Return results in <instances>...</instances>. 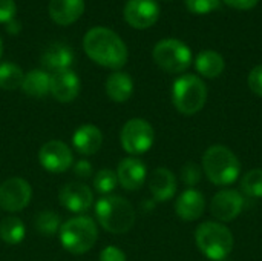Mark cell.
Returning <instances> with one entry per match:
<instances>
[{
  "instance_id": "4fadbf2b",
  "label": "cell",
  "mask_w": 262,
  "mask_h": 261,
  "mask_svg": "<svg viewBox=\"0 0 262 261\" xmlns=\"http://www.w3.org/2000/svg\"><path fill=\"white\" fill-rule=\"evenodd\" d=\"M60 205L72 214H84L94 203V194L83 183H69L58 194Z\"/></svg>"
},
{
  "instance_id": "ba28073f",
  "label": "cell",
  "mask_w": 262,
  "mask_h": 261,
  "mask_svg": "<svg viewBox=\"0 0 262 261\" xmlns=\"http://www.w3.org/2000/svg\"><path fill=\"white\" fill-rule=\"evenodd\" d=\"M120 142L123 149L130 155H141L147 152L155 142V131L144 118H130L124 123Z\"/></svg>"
},
{
  "instance_id": "484cf974",
  "label": "cell",
  "mask_w": 262,
  "mask_h": 261,
  "mask_svg": "<svg viewBox=\"0 0 262 261\" xmlns=\"http://www.w3.org/2000/svg\"><path fill=\"white\" fill-rule=\"evenodd\" d=\"M34 228L43 235V237H52L55 235L61 225H60V217L54 211H41L35 215L34 218Z\"/></svg>"
},
{
  "instance_id": "f1b7e54d",
  "label": "cell",
  "mask_w": 262,
  "mask_h": 261,
  "mask_svg": "<svg viewBox=\"0 0 262 261\" xmlns=\"http://www.w3.org/2000/svg\"><path fill=\"white\" fill-rule=\"evenodd\" d=\"M220 0H186V6L193 14H209L220 8Z\"/></svg>"
},
{
  "instance_id": "7c38bea8",
  "label": "cell",
  "mask_w": 262,
  "mask_h": 261,
  "mask_svg": "<svg viewBox=\"0 0 262 261\" xmlns=\"http://www.w3.org/2000/svg\"><path fill=\"white\" fill-rule=\"evenodd\" d=\"M160 6L157 0H127L124 6V18L135 29H146L157 23Z\"/></svg>"
},
{
  "instance_id": "836d02e7",
  "label": "cell",
  "mask_w": 262,
  "mask_h": 261,
  "mask_svg": "<svg viewBox=\"0 0 262 261\" xmlns=\"http://www.w3.org/2000/svg\"><path fill=\"white\" fill-rule=\"evenodd\" d=\"M74 174L80 178H88L94 174V168L88 160H78L72 165Z\"/></svg>"
},
{
  "instance_id": "6da1fadb",
  "label": "cell",
  "mask_w": 262,
  "mask_h": 261,
  "mask_svg": "<svg viewBox=\"0 0 262 261\" xmlns=\"http://www.w3.org/2000/svg\"><path fill=\"white\" fill-rule=\"evenodd\" d=\"M83 49L92 62L109 69H121L127 62L124 42L117 32L104 26H95L86 32Z\"/></svg>"
},
{
  "instance_id": "44dd1931",
  "label": "cell",
  "mask_w": 262,
  "mask_h": 261,
  "mask_svg": "<svg viewBox=\"0 0 262 261\" xmlns=\"http://www.w3.org/2000/svg\"><path fill=\"white\" fill-rule=\"evenodd\" d=\"M106 94L115 103L127 102L134 94V82L132 77L126 72L115 71L106 80Z\"/></svg>"
},
{
  "instance_id": "e0dca14e",
  "label": "cell",
  "mask_w": 262,
  "mask_h": 261,
  "mask_svg": "<svg viewBox=\"0 0 262 261\" xmlns=\"http://www.w3.org/2000/svg\"><path fill=\"white\" fill-rule=\"evenodd\" d=\"M149 191L157 202H169L177 194L175 174L167 168H157L149 177Z\"/></svg>"
},
{
  "instance_id": "d6a6232c",
  "label": "cell",
  "mask_w": 262,
  "mask_h": 261,
  "mask_svg": "<svg viewBox=\"0 0 262 261\" xmlns=\"http://www.w3.org/2000/svg\"><path fill=\"white\" fill-rule=\"evenodd\" d=\"M100 261H126V254L117 246H106L100 252Z\"/></svg>"
},
{
  "instance_id": "3957f363",
  "label": "cell",
  "mask_w": 262,
  "mask_h": 261,
  "mask_svg": "<svg viewBox=\"0 0 262 261\" xmlns=\"http://www.w3.org/2000/svg\"><path fill=\"white\" fill-rule=\"evenodd\" d=\"M95 217L100 226L111 234H126L135 223L134 206L120 195H104L95 203Z\"/></svg>"
},
{
  "instance_id": "5bb4252c",
  "label": "cell",
  "mask_w": 262,
  "mask_h": 261,
  "mask_svg": "<svg viewBox=\"0 0 262 261\" xmlns=\"http://www.w3.org/2000/svg\"><path fill=\"white\" fill-rule=\"evenodd\" d=\"M115 174H117L118 185H121L123 189L126 191H138L147 178L146 165L135 157L123 158Z\"/></svg>"
},
{
  "instance_id": "1f68e13d",
  "label": "cell",
  "mask_w": 262,
  "mask_h": 261,
  "mask_svg": "<svg viewBox=\"0 0 262 261\" xmlns=\"http://www.w3.org/2000/svg\"><path fill=\"white\" fill-rule=\"evenodd\" d=\"M15 2L14 0H0V23H8L15 17Z\"/></svg>"
},
{
  "instance_id": "30bf717a",
  "label": "cell",
  "mask_w": 262,
  "mask_h": 261,
  "mask_svg": "<svg viewBox=\"0 0 262 261\" xmlns=\"http://www.w3.org/2000/svg\"><path fill=\"white\" fill-rule=\"evenodd\" d=\"M38 162L51 174H61L66 172L74 165V155L71 148L60 142L51 140L45 143L38 151Z\"/></svg>"
},
{
  "instance_id": "277c9868",
  "label": "cell",
  "mask_w": 262,
  "mask_h": 261,
  "mask_svg": "<svg viewBox=\"0 0 262 261\" xmlns=\"http://www.w3.org/2000/svg\"><path fill=\"white\" fill-rule=\"evenodd\" d=\"M61 246L74 254L81 255L89 252L98 240L97 223L88 215H77L61 225L58 231Z\"/></svg>"
},
{
  "instance_id": "2e32d148",
  "label": "cell",
  "mask_w": 262,
  "mask_h": 261,
  "mask_svg": "<svg viewBox=\"0 0 262 261\" xmlns=\"http://www.w3.org/2000/svg\"><path fill=\"white\" fill-rule=\"evenodd\" d=\"M206 200L204 195L190 188L186 189L175 202V214L184 222H195L204 214Z\"/></svg>"
},
{
  "instance_id": "9c48e42d",
  "label": "cell",
  "mask_w": 262,
  "mask_h": 261,
  "mask_svg": "<svg viewBox=\"0 0 262 261\" xmlns=\"http://www.w3.org/2000/svg\"><path fill=\"white\" fill-rule=\"evenodd\" d=\"M32 198L31 185L20 177H12L0 185V209L9 214L23 211Z\"/></svg>"
},
{
  "instance_id": "8fae6325",
  "label": "cell",
  "mask_w": 262,
  "mask_h": 261,
  "mask_svg": "<svg viewBox=\"0 0 262 261\" xmlns=\"http://www.w3.org/2000/svg\"><path fill=\"white\" fill-rule=\"evenodd\" d=\"M244 209V197L235 189H223L216 192L210 202L212 215L223 223L235 220Z\"/></svg>"
},
{
  "instance_id": "cb8c5ba5",
  "label": "cell",
  "mask_w": 262,
  "mask_h": 261,
  "mask_svg": "<svg viewBox=\"0 0 262 261\" xmlns=\"http://www.w3.org/2000/svg\"><path fill=\"white\" fill-rule=\"evenodd\" d=\"M26 235L23 222L17 217H6L0 222V238L6 245H18Z\"/></svg>"
},
{
  "instance_id": "603a6c76",
  "label": "cell",
  "mask_w": 262,
  "mask_h": 261,
  "mask_svg": "<svg viewBox=\"0 0 262 261\" xmlns=\"http://www.w3.org/2000/svg\"><path fill=\"white\" fill-rule=\"evenodd\" d=\"M195 66H196V71L203 77L216 78L223 74V71L226 68V62L220 52L207 49V51H203L198 54V57L195 60Z\"/></svg>"
},
{
  "instance_id": "74e56055",
  "label": "cell",
  "mask_w": 262,
  "mask_h": 261,
  "mask_svg": "<svg viewBox=\"0 0 262 261\" xmlns=\"http://www.w3.org/2000/svg\"><path fill=\"white\" fill-rule=\"evenodd\" d=\"M223 261H230V260H223Z\"/></svg>"
},
{
  "instance_id": "4dcf8cb0",
  "label": "cell",
  "mask_w": 262,
  "mask_h": 261,
  "mask_svg": "<svg viewBox=\"0 0 262 261\" xmlns=\"http://www.w3.org/2000/svg\"><path fill=\"white\" fill-rule=\"evenodd\" d=\"M200 177H201V172L196 168V165H193V163H187L181 171V178L187 186L196 185L200 182Z\"/></svg>"
},
{
  "instance_id": "ffe728a7",
  "label": "cell",
  "mask_w": 262,
  "mask_h": 261,
  "mask_svg": "<svg viewBox=\"0 0 262 261\" xmlns=\"http://www.w3.org/2000/svg\"><path fill=\"white\" fill-rule=\"evenodd\" d=\"M74 63V52L69 46L63 43L51 45L41 55V65L46 71L54 74L69 71Z\"/></svg>"
},
{
  "instance_id": "f546056e",
  "label": "cell",
  "mask_w": 262,
  "mask_h": 261,
  "mask_svg": "<svg viewBox=\"0 0 262 261\" xmlns=\"http://www.w3.org/2000/svg\"><path fill=\"white\" fill-rule=\"evenodd\" d=\"M249 88L252 89L253 94H256L258 97H262V65L255 66L247 78Z\"/></svg>"
},
{
  "instance_id": "ac0fdd59",
  "label": "cell",
  "mask_w": 262,
  "mask_h": 261,
  "mask_svg": "<svg viewBox=\"0 0 262 261\" xmlns=\"http://www.w3.org/2000/svg\"><path fill=\"white\" fill-rule=\"evenodd\" d=\"M51 18L61 26L72 25L84 12V0H49Z\"/></svg>"
},
{
  "instance_id": "9a60e30c",
  "label": "cell",
  "mask_w": 262,
  "mask_h": 261,
  "mask_svg": "<svg viewBox=\"0 0 262 261\" xmlns=\"http://www.w3.org/2000/svg\"><path fill=\"white\" fill-rule=\"evenodd\" d=\"M80 78L74 71H63L51 75V95L60 103L74 102L80 94Z\"/></svg>"
},
{
  "instance_id": "8d00e7d4",
  "label": "cell",
  "mask_w": 262,
  "mask_h": 261,
  "mask_svg": "<svg viewBox=\"0 0 262 261\" xmlns=\"http://www.w3.org/2000/svg\"><path fill=\"white\" fill-rule=\"evenodd\" d=\"M2 54H3V42L0 38V58H2Z\"/></svg>"
},
{
  "instance_id": "4316f807",
  "label": "cell",
  "mask_w": 262,
  "mask_h": 261,
  "mask_svg": "<svg viewBox=\"0 0 262 261\" xmlns=\"http://www.w3.org/2000/svg\"><path fill=\"white\" fill-rule=\"evenodd\" d=\"M241 189L250 198H262V169H252L244 174Z\"/></svg>"
},
{
  "instance_id": "d6986e66",
  "label": "cell",
  "mask_w": 262,
  "mask_h": 261,
  "mask_svg": "<svg viewBox=\"0 0 262 261\" xmlns=\"http://www.w3.org/2000/svg\"><path fill=\"white\" fill-rule=\"evenodd\" d=\"M72 145L78 154L94 155L100 151L103 145V134L97 126L91 123L81 125L72 135Z\"/></svg>"
},
{
  "instance_id": "d4e9b609",
  "label": "cell",
  "mask_w": 262,
  "mask_h": 261,
  "mask_svg": "<svg viewBox=\"0 0 262 261\" xmlns=\"http://www.w3.org/2000/svg\"><path fill=\"white\" fill-rule=\"evenodd\" d=\"M25 74L21 68L12 62L0 63V88L5 91H14L21 88Z\"/></svg>"
},
{
  "instance_id": "52a82bcc",
  "label": "cell",
  "mask_w": 262,
  "mask_h": 261,
  "mask_svg": "<svg viewBox=\"0 0 262 261\" xmlns=\"http://www.w3.org/2000/svg\"><path fill=\"white\" fill-rule=\"evenodd\" d=\"M152 57L163 71L170 74L184 72L192 63L190 48L177 38L160 40L152 51Z\"/></svg>"
},
{
  "instance_id": "7a4b0ae2",
  "label": "cell",
  "mask_w": 262,
  "mask_h": 261,
  "mask_svg": "<svg viewBox=\"0 0 262 261\" xmlns=\"http://www.w3.org/2000/svg\"><path fill=\"white\" fill-rule=\"evenodd\" d=\"M203 171L215 186H229L238 180L241 163L227 146L213 145L203 154Z\"/></svg>"
},
{
  "instance_id": "83f0119b",
  "label": "cell",
  "mask_w": 262,
  "mask_h": 261,
  "mask_svg": "<svg viewBox=\"0 0 262 261\" xmlns=\"http://www.w3.org/2000/svg\"><path fill=\"white\" fill-rule=\"evenodd\" d=\"M117 185H118L117 174L112 169H101L94 177V188L97 192L103 195L111 194L117 188Z\"/></svg>"
},
{
  "instance_id": "8992f818",
  "label": "cell",
  "mask_w": 262,
  "mask_h": 261,
  "mask_svg": "<svg viewBox=\"0 0 262 261\" xmlns=\"http://www.w3.org/2000/svg\"><path fill=\"white\" fill-rule=\"evenodd\" d=\"M207 100L206 83L193 74H184L178 77L172 88V102L178 112L183 115L198 114Z\"/></svg>"
},
{
  "instance_id": "7402d4cb",
  "label": "cell",
  "mask_w": 262,
  "mask_h": 261,
  "mask_svg": "<svg viewBox=\"0 0 262 261\" xmlns=\"http://www.w3.org/2000/svg\"><path fill=\"white\" fill-rule=\"evenodd\" d=\"M21 91L35 98H41L49 94L51 91V75L43 69H32L28 74H25Z\"/></svg>"
},
{
  "instance_id": "5b68a950",
  "label": "cell",
  "mask_w": 262,
  "mask_h": 261,
  "mask_svg": "<svg viewBox=\"0 0 262 261\" xmlns=\"http://www.w3.org/2000/svg\"><path fill=\"white\" fill-rule=\"evenodd\" d=\"M195 242L200 252L212 261L226 260L233 251L232 231L223 223L206 222L195 231Z\"/></svg>"
},
{
  "instance_id": "e575fe53",
  "label": "cell",
  "mask_w": 262,
  "mask_h": 261,
  "mask_svg": "<svg viewBox=\"0 0 262 261\" xmlns=\"http://www.w3.org/2000/svg\"><path fill=\"white\" fill-rule=\"evenodd\" d=\"M224 2H226L229 6L235 8V9H243V11H246V9L255 8V6L258 5L259 0H224Z\"/></svg>"
},
{
  "instance_id": "d590c367",
  "label": "cell",
  "mask_w": 262,
  "mask_h": 261,
  "mask_svg": "<svg viewBox=\"0 0 262 261\" xmlns=\"http://www.w3.org/2000/svg\"><path fill=\"white\" fill-rule=\"evenodd\" d=\"M6 29H8V32H9V34H18V32H20V29H21V25H20L15 18H12L11 22H8V23H6Z\"/></svg>"
}]
</instances>
